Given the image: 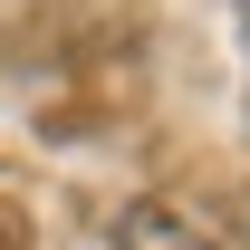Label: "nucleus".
Masks as SVG:
<instances>
[{"instance_id":"obj_1","label":"nucleus","mask_w":250,"mask_h":250,"mask_svg":"<svg viewBox=\"0 0 250 250\" xmlns=\"http://www.w3.org/2000/svg\"><path fill=\"white\" fill-rule=\"evenodd\" d=\"M106 250H221V231L192 221L183 202H135V212L106 231Z\"/></svg>"}]
</instances>
